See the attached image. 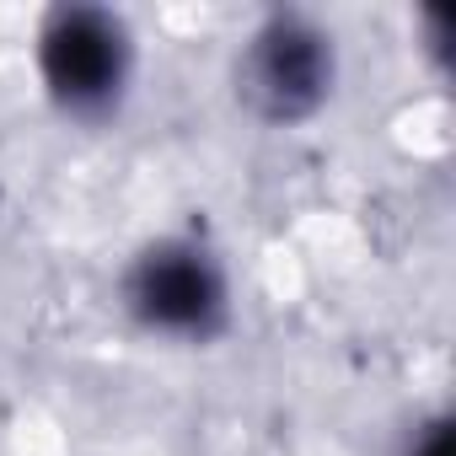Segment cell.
<instances>
[{"instance_id": "obj_1", "label": "cell", "mask_w": 456, "mask_h": 456, "mask_svg": "<svg viewBox=\"0 0 456 456\" xmlns=\"http://www.w3.org/2000/svg\"><path fill=\"white\" fill-rule=\"evenodd\" d=\"M113 306L145 344L199 354L237 333L242 290L232 253L204 225H167L140 237L118 264Z\"/></svg>"}, {"instance_id": "obj_2", "label": "cell", "mask_w": 456, "mask_h": 456, "mask_svg": "<svg viewBox=\"0 0 456 456\" xmlns=\"http://www.w3.org/2000/svg\"><path fill=\"white\" fill-rule=\"evenodd\" d=\"M28 65L44 108L65 129H113L140 92V33L129 12L102 0H54L38 12Z\"/></svg>"}, {"instance_id": "obj_3", "label": "cell", "mask_w": 456, "mask_h": 456, "mask_svg": "<svg viewBox=\"0 0 456 456\" xmlns=\"http://www.w3.org/2000/svg\"><path fill=\"white\" fill-rule=\"evenodd\" d=\"M225 81H232L237 113L253 118L258 129H312L338 102L344 86L338 28L301 6H269L242 28Z\"/></svg>"}, {"instance_id": "obj_4", "label": "cell", "mask_w": 456, "mask_h": 456, "mask_svg": "<svg viewBox=\"0 0 456 456\" xmlns=\"http://www.w3.org/2000/svg\"><path fill=\"white\" fill-rule=\"evenodd\" d=\"M387 456H456V419H451V408L435 403V408L408 413L397 424Z\"/></svg>"}]
</instances>
